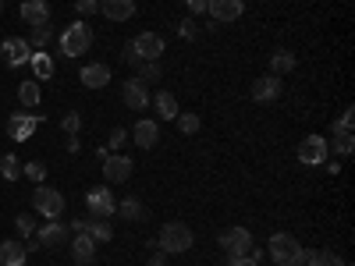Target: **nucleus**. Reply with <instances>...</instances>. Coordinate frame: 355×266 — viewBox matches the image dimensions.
<instances>
[{"label":"nucleus","instance_id":"obj_4","mask_svg":"<svg viewBox=\"0 0 355 266\" xmlns=\"http://www.w3.org/2000/svg\"><path fill=\"white\" fill-rule=\"evenodd\" d=\"M32 210L39 217H47V220H57L60 213H65V195H60L57 189H47V185H39L32 192Z\"/></svg>","mask_w":355,"mask_h":266},{"label":"nucleus","instance_id":"obj_32","mask_svg":"<svg viewBox=\"0 0 355 266\" xmlns=\"http://www.w3.org/2000/svg\"><path fill=\"white\" fill-rule=\"evenodd\" d=\"M174 121H178V128H181V135H196V132H199V125H203V121H199L196 114H178Z\"/></svg>","mask_w":355,"mask_h":266},{"label":"nucleus","instance_id":"obj_38","mask_svg":"<svg viewBox=\"0 0 355 266\" xmlns=\"http://www.w3.org/2000/svg\"><path fill=\"white\" fill-rule=\"evenodd\" d=\"M124 142H128V132H124V128H114V132H111V146H114V149H121Z\"/></svg>","mask_w":355,"mask_h":266},{"label":"nucleus","instance_id":"obj_21","mask_svg":"<svg viewBox=\"0 0 355 266\" xmlns=\"http://www.w3.org/2000/svg\"><path fill=\"white\" fill-rule=\"evenodd\" d=\"M4 50H8L4 57H8V64H11V68L25 64V60L32 57V53H29V39H8V43H4Z\"/></svg>","mask_w":355,"mask_h":266},{"label":"nucleus","instance_id":"obj_19","mask_svg":"<svg viewBox=\"0 0 355 266\" xmlns=\"http://www.w3.org/2000/svg\"><path fill=\"white\" fill-rule=\"evenodd\" d=\"M71 256H75V266H86V263H93L96 259V241L82 231V234H75V241H71Z\"/></svg>","mask_w":355,"mask_h":266},{"label":"nucleus","instance_id":"obj_34","mask_svg":"<svg viewBox=\"0 0 355 266\" xmlns=\"http://www.w3.org/2000/svg\"><path fill=\"white\" fill-rule=\"evenodd\" d=\"M60 128H65L68 135H78V128H82V114H78V110H68L65 117H60Z\"/></svg>","mask_w":355,"mask_h":266},{"label":"nucleus","instance_id":"obj_11","mask_svg":"<svg viewBox=\"0 0 355 266\" xmlns=\"http://www.w3.org/2000/svg\"><path fill=\"white\" fill-rule=\"evenodd\" d=\"M299 163H306V167L327 163V138L323 135H306V142L299 146Z\"/></svg>","mask_w":355,"mask_h":266},{"label":"nucleus","instance_id":"obj_46","mask_svg":"<svg viewBox=\"0 0 355 266\" xmlns=\"http://www.w3.org/2000/svg\"><path fill=\"white\" fill-rule=\"evenodd\" d=\"M86 266H96V263H86Z\"/></svg>","mask_w":355,"mask_h":266},{"label":"nucleus","instance_id":"obj_33","mask_svg":"<svg viewBox=\"0 0 355 266\" xmlns=\"http://www.w3.org/2000/svg\"><path fill=\"white\" fill-rule=\"evenodd\" d=\"M14 228H18V234H22V238H32L36 234V220L29 213H18L14 217Z\"/></svg>","mask_w":355,"mask_h":266},{"label":"nucleus","instance_id":"obj_42","mask_svg":"<svg viewBox=\"0 0 355 266\" xmlns=\"http://www.w3.org/2000/svg\"><path fill=\"white\" fill-rule=\"evenodd\" d=\"M124 60H128V64H142V60H139V53L132 50V43H128V47H124Z\"/></svg>","mask_w":355,"mask_h":266},{"label":"nucleus","instance_id":"obj_25","mask_svg":"<svg viewBox=\"0 0 355 266\" xmlns=\"http://www.w3.org/2000/svg\"><path fill=\"white\" fill-rule=\"evenodd\" d=\"M18 99H22V107H25V110L39 107V82H36V78L22 82V86H18Z\"/></svg>","mask_w":355,"mask_h":266},{"label":"nucleus","instance_id":"obj_2","mask_svg":"<svg viewBox=\"0 0 355 266\" xmlns=\"http://www.w3.org/2000/svg\"><path fill=\"white\" fill-rule=\"evenodd\" d=\"M192 228L189 223H181V220H171V223H163L160 228V252H171V256H181V252H189L192 249Z\"/></svg>","mask_w":355,"mask_h":266},{"label":"nucleus","instance_id":"obj_30","mask_svg":"<svg viewBox=\"0 0 355 266\" xmlns=\"http://www.w3.org/2000/svg\"><path fill=\"white\" fill-rule=\"evenodd\" d=\"M0 174H4L8 181H18V178H22V163H18L14 153H8L4 160H0Z\"/></svg>","mask_w":355,"mask_h":266},{"label":"nucleus","instance_id":"obj_27","mask_svg":"<svg viewBox=\"0 0 355 266\" xmlns=\"http://www.w3.org/2000/svg\"><path fill=\"white\" fill-rule=\"evenodd\" d=\"M117 213H121L124 220H142V217H146V206H142L135 195H128V199L117 202Z\"/></svg>","mask_w":355,"mask_h":266},{"label":"nucleus","instance_id":"obj_7","mask_svg":"<svg viewBox=\"0 0 355 266\" xmlns=\"http://www.w3.org/2000/svg\"><path fill=\"white\" fill-rule=\"evenodd\" d=\"M103 178H107V185H124V181L132 178V160L124 153H107L103 156Z\"/></svg>","mask_w":355,"mask_h":266},{"label":"nucleus","instance_id":"obj_3","mask_svg":"<svg viewBox=\"0 0 355 266\" xmlns=\"http://www.w3.org/2000/svg\"><path fill=\"white\" fill-rule=\"evenodd\" d=\"M89 47H93V29L86 22H71L60 32V53L65 57H82Z\"/></svg>","mask_w":355,"mask_h":266},{"label":"nucleus","instance_id":"obj_40","mask_svg":"<svg viewBox=\"0 0 355 266\" xmlns=\"http://www.w3.org/2000/svg\"><path fill=\"white\" fill-rule=\"evenodd\" d=\"M189 4V11L192 14H206V8H210V0H185Z\"/></svg>","mask_w":355,"mask_h":266},{"label":"nucleus","instance_id":"obj_10","mask_svg":"<svg viewBox=\"0 0 355 266\" xmlns=\"http://www.w3.org/2000/svg\"><path fill=\"white\" fill-rule=\"evenodd\" d=\"M249 96H253V104H277V96H281V75H260L253 82V89H249Z\"/></svg>","mask_w":355,"mask_h":266},{"label":"nucleus","instance_id":"obj_24","mask_svg":"<svg viewBox=\"0 0 355 266\" xmlns=\"http://www.w3.org/2000/svg\"><path fill=\"white\" fill-rule=\"evenodd\" d=\"M153 107H157V114L163 117V121H174L181 110H178V99H174V93H157V99H153Z\"/></svg>","mask_w":355,"mask_h":266},{"label":"nucleus","instance_id":"obj_1","mask_svg":"<svg viewBox=\"0 0 355 266\" xmlns=\"http://www.w3.org/2000/svg\"><path fill=\"white\" fill-rule=\"evenodd\" d=\"M266 249H270V259H274L277 266H302L306 263V249L299 245L295 234H288V231H277V234H270L266 241Z\"/></svg>","mask_w":355,"mask_h":266},{"label":"nucleus","instance_id":"obj_44","mask_svg":"<svg viewBox=\"0 0 355 266\" xmlns=\"http://www.w3.org/2000/svg\"><path fill=\"white\" fill-rule=\"evenodd\" d=\"M150 266H167V252H157V256L150 259Z\"/></svg>","mask_w":355,"mask_h":266},{"label":"nucleus","instance_id":"obj_20","mask_svg":"<svg viewBox=\"0 0 355 266\" xmlns=\"http://www.w3.org/2000/svg\"><path fill=\"white\" fill-rule=\"evenodd\" d=\"M78 78H82V86H86V89H103L111 82V68L107 64H86Z\"/></svg>","mask_w":355,"mask_h":266},{"label":"nucleus","instance_id":"obj_28","mask_svg":"<svg viewBox=\"0 0 355 266\" xmlns=\"http://www.w3.org/2000/svg\"><path fill=\"white\" fill-rule=\"evenodd\" d=\"M29 60H32L36 82H39V78H54V60H50V53H43V50H39V53H32Z\"/></svg>","mask_w":355,"mask_h":266},{"label":"nucleus","instance_id":"obj_12","mask_svg":"<svg viewBox=\"0 0 355 266\" xmlns=\"http://www.w3.org/2000/svg\"><path fill=\"white\" fill-rule=\"evenodd\" d=\"M245 11V0H210V8H206V14L214 18V22L227 25V22H238Z\"/></svg>","mask_w":355,"mask_h":266},{"label":"nucleus","instance_id":"obj_6","mask_svg":"<svg viewBox=\"0 0 355 266\" xmlns=\"http://www.w3.org/2000/svg\"><path fill=\"white\" fill-rule=\"evenodd\" d=\"M220 249L227 259L249 256L253 252V234H249V228H227V231H220Z\"/></svg>","mask_w":355,"mask_h":266},{"label":"nucleus","instance_id":"obj_9","mask_svg":"<svg viewBox=\"0 0 355 266\" xmlns=\"http://www.w3.org/2000/svg\"><path fill=\"white\" fill-rule=\"evenodd\" d=\"M132 50L139 53V60H160L163 50H167V43H163L160 32H139L132 39Z\"/></svg>","mask_w":355,"mask_h":266},{"label":"nucleus","instance_id":"obj_26","mask_svg":"<svg viewBox=\"0 0 355 266\" xmlns=\"http://www.w3.org/2000/svg\"><path fill=\"white\" fill-rule=\"evenodd\" d=\"M306 263H309V266H345V259L334 252V249H317V252H309Z\"/></svg>","mask_w":355,"mask_h":266},{"label":"nucleus","instance_id":"obj_39","mask_svg":"<svg viewBox=\"0 0 355 266\" xmlns=\"http://www.w3.org/2000/svg\"><path fill=\"white\" fill-rule=\"evenodd\" d=\"M25 174H29L32 181H43V174H47V167H43V163H29V167H25Z\"/></svg>","mask_w":355,"mask_h":266},{"label":"nucleus","instance_id":"obj_13","mask_svg":"<svg viewBox=\"0 0 355 266\" xmlns=\"http://www.w3.org/2000/svg\"><path fill=\"white\" fill-rule=\"evenodd\" d=\"M18 14H22V22H29L32 29L36 25H50V4L47 0H22Z\"/></svg>","mask_w":355,"mask_h":266},{"label":"nucleus","instance_id":"obj_36","mask_svg":"<svg viewBox=\"0 0 355 266\" xmlns=\"http://www.w3.org/2000/svg\"><path fill=\"white\" fill-rule=\"evenodd\" d=\"M352 117H355V110L352 107H345V114L334 121V132H352Z\"/></svg>","mask_w":355,"mask_h":266},{"label":"nucleus","instance_id":"obj_8","mask_svg":"<svg viewBox=\"0 0 355 266\" xmlns=\"http://www.w3.org/2000/svg\"><path fill=\"white\" fill-rule=\"evenodd\" d=\"M32 238L39 241V249H65L68 238H71V228H65L60 220H47V223H43V228H39Z\"/></svg>","mask_w":355,"mask_h":266},{"label":"nucleus","instance_id":"obj_35","mask_svg":"<svg viewBox=\"0 0 355 266\" xmlns=\"http://www.w3.org/2000/svg\"><path fill=\"white\" fill-rule=\"evenodd\" d=\"M334 146H338L341 156H348L352 153V132H334Z\"/></svg>","mask_w":355,"mask_h":266},{"label":"nucleus","instance_id":"obj_22","mask_svg":"<svg viewBox=\"0 0 355 266\" xmlns=\"http://www.w3.org/2000/svg\"><path fill=\"white\" fill-rule=\"evenodd\" d=\"M86 234L100 245V241H111V238H114V228H111L103 217H89V213H86Z\"/></svg>","mask_w":355,"mask_h":266},{"label":"nucleus","instance_id":"obj_15","mask_svg":"<svg viewBox=\"0 0 355 266\" xmlns=\"http://www.w3.org/2000/svg\"><path fill=\"white\" fill-rule=\"evenodd\" d=\"M100 14H107V22H128L135 18V0H100Z\"/></svg>","mask_w":355,"mask_h":266},{"label":"nucleus","instance_id":"obj_45","mask_svg":"<svg viewBox=\"0 0 355 266\" xmlns=\"http://www.w3.org/2000/svg\"><path fill=\"white\" fill-rule=\"evenodd\" d=\"M0 11H4V0H0Z\"/></svg>","mask_w":355,"mask_h":266},{"label":"nucleus","instance_id":"obj_14","mask_svg":"<svg viewBox=\"0 0 355 266\" xmlns=\"http://www.w3.org/2000/svg\"><path fill=\"white\" fill-rule=\"evenodd\" d=\"M121 99H124V107H132V110H146L150 107V93H146V86L139 78H128L121 86Z\"/></svg>","mask_w":355,"mask_h":266},{"label":"nucleus","instance_id":"obj_5","mask_svg":"<svg viewBox=\"0 0 355 266\" xmlns=\"http://www.w3.org/2000/svg\"><path fill=\"white\" fill-rule=\"evenodd\" d=\"M86 213H89V217L111 220V217L117 213V199H114V192H107V185L89 189V192H86Z\"/></svg>","mask_w":355,"mask_h":266},{"label":"nucleus","instance_id":"obj_16","mask_svg":"<svg viewBox=\"0 0 355 266\" xmlns=\"http://www.w3.org/2000/svg\"><path fill=\"white\" fill-rule=\"evenodd\" d=\"M25 259H29V249L18 238L0 241V266H25Z\"/></svg>","mask_w":355,"mask_h":266},{"label":"nucleus","instance_id":"obj_31","mask_svg":"<svg viewBox=\"0 0 355 266\" xmlns=\"http://www.w3.org/2000/svg\"><path fill=\"white\" fill-rule=\"evenodd\" d=\"M50 25H36L32 29V36H29V47H39V50H43V47H50Z\"/></svg>","mask_w":355,"mask_h":266},{"label":"nucleus","instance_id":"obj_23","mask_svg":"<svg viewBox=\"0 0 355 266\" xmlns=\"http://www.w3.org/2000/svg\"><path fill=\"white\" fill-rule=\"evenodd\" d=\"M295 53L291 50H274V57H270V75H291L295 71Z\"/></svg>","mask_w":355,"mask_h":266},{"label":"nucleus","instance_id":"obj_18","mask_svg":"<svg viewBox=\"0 0 355 266\" xmlns=\"http://www.w3.org/2000/svg\"><path fill=\"white\" fill-rule=\"evenodd\" d=\"M128 135L135 138V146H139V149H153V146H157V138H160V125H157V121H139L135 132H128Z\"/></svg>","mask_w":355,"mask_h":266},{"label":"nucleus","instance_id":"obj_37","mask_svg":"<svg viewBox=\"0 0 355 266\" xmlns=\"http://www.w3.org/2000/svg\"><path fill=\"white\" fill-rule=\"evenodd\" d=\"M75 11L78 14H96L100 11V0H75Z\"/></svg>","mask_w":355,"mask_h":266},{"label":"nucleus","instance_id":"obj_17","mask_svg":"<svg viewBox=\"0 0 355 266\" xmlns=\"http://www.w3.org/2000/svg\"><path fill=\"white\" fill-rule=\"evenodd\" d=\"M36 125H39V114H11L8 132H11V138L25 142V138L32 135V128H36Z\"/></svg>","mask_w":355,"mask_h":266},{"label":"nucleus","instance_id":"obj_29","mask_svg":"<svg viewBox=\"0 0 355 266\" xmlns=\"http://www.w3.org/2000/svg\"><path fill=\"white\" fill-rule=\"evenodd\" d=\"M163 68H160V60H142L139 64V82L142 86H150V82H160Z\"/></svg>","mask_w":355,"mask_h":266},{"label":"nucleus","instance_id":"obj_43","mask_svg":"<svg viewBox=\"0 0 355 266\" xmlns=\"http://www.w3.org/2000/svg\"><path fill=\"white\" fill-rule=\"evenodd\" d=\"M181 36H185V39H189V36H196V25H192V18H189V22H181Z\"/></svg>","mask_w":355,"mask_h":266},{"label":"nucleus","instance_id":"obj_41","mask_svg":"<svg viewBox=\"0 0 355 266\" xmlns=\"http://www.w3.org/2000/svg\"><path fill=\"white\" fill-rule=\"evenodd\" d=\"M227 266H260L253 256H235V259H227Z\"/></svg>","mask_w":355,"mask_h":266}]
</instances>
